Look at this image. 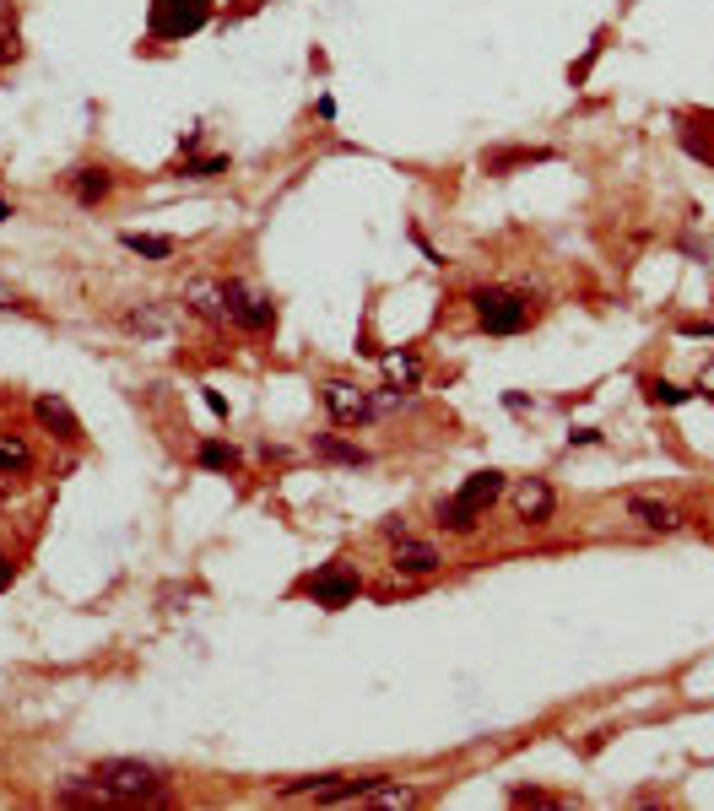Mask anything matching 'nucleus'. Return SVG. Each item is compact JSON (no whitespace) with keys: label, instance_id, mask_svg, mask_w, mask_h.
<instances>
[{"label":"nucleus","instance_id":"nucleus-1","mask_svg":"<svg viewBox=\"0 0 714 811\" xmlns=\"http://www.w3.org/2000/svg\"><path fill=\"white\" fill-rule=\"evenodd\" d=\"M92 779L103 784V790L114 795L119 806H136V801H163V768H152V763H141V757H98L92 763Z\"/></svg>","mask_w":714,"mask_h":811},{"label":"nucleus","instance_id":"nucleus-2","mask_svg":"<svg viewBox=\"0 0 714 811\" xmlns=\"http://www.w3.org/2000/svg\"><path fill=\"white\" fill-rule=\"evenodd\" d=\"M504 487H509L504 471H476V476H466V487H460L449 503H439V525L455 530V536H466V530H476V520H482V514L504 498Z\"/></svg>","mask_w":714,"mask_h":811},{"label":"nucleus","instance_id":"nucleus-3","mask_svg":"<svg viewBox=\"0 0 714 811\" xmlns=\"http://www.w3.org/2000/svg\"><path fill=\"white\" fill-rule=\"evenodd\" d=\"M471 303H476V325L487 336H520L531 325V298L514 287H476Z\"/></svg>","mask_w":714,"mask_h":811},{"label":"nucleus","instance_id":"nucleus-4","mask_svg":"<svg viewBox=\"0 0 714 811\" xmlns=\"http://www.w3.org/2000/svg\"><path fill=\"white\" fill-rule=\"evenodd\" d=\"M222 303H228V325L249 330V336H260V330L276 325V303L266 292L244 287V282H222Z\"/></svg>","mask_w":714,"mask_h":811},{"label":"nucleus","instance_id":"nucleus-5","mask_svg":"<svg viewBox=\"0 0 714 811\" xmlns=\"http://www.w3.org/2000/svg\"><path fill=\"white\" fill-rule=\"evenodd\" d=\"M320 401H325L336 428H363V422L374 417V395H368L363 384H352V379H325Z\"/></svg>","mask_w":714,"mask_h":811},{"label":"nucleus","instance_id":"nucleus-6","mask_svg":"<svg viewBox=\"0 0 714 811\" xmlns=\"http://www.w3.org/2000/svg\"><path fill=\"white\" fill-rule=\"evenodd\" d=\"M514 514H520L525 525H547L552 514H558V493H552V482L525 476V482L514 487Z\"/></svg>","mask_w":714,"mask_h":811},{"label":"nucleus","instance_id":"nucleus-7","mask_svg":"<svg viewBox=\"0 0 714 811\" xmlns=\"http://www.w3.org/2000/svg\"><path fill=\"white\" fill-rule=\"evenodd\" d=\"M184 309L195 319H206V325H228V303H222V282H211V276H190L184 282Z\"/></svg>","mask_w":714,"mask_h":811},{"label":"nucleus","instance_id":"nucleus-8","mask_svg":"<svg viewBox=\"0 0 714 811\" xmlns=\"http://www.w3.org/2000/svg\"><path fill=\"white\" fill-rule=\"evenodd\" d=\"M33 417H38V428L55 433L60 444H76V438H82V422H76V411H71V401H65V395H38V401H33Z\"/></svg>","mask_w":714,"mask_h":811},{"label":"nucleus","instance_id":"nucleus-9","mask_svg":"<svg viewBox=\"0 0 714 811\" xmlns=\"http://www.w3.org/2000/svg\"><path fill=\"white\" fill-rule=\"evenodd\" d=\"M623 509H628V520H639L644 530H660V536H671V530H682V525H687L666 498H650V493H633V498L623 503Z\"/></svg>","mask_w":714,"mask_h":811},{"label":"nucleus","instance_id":"nucleus-10","mask_svg":"<svg viewBox=\"0 0 714 811\" xmlns=\"http://www.w3.org/2000/svg\"><path fill=\"white\" fill-rule=\"evenodd\" d=\"M390 568H395V574H406V579H428L433 568H439V552H433L428 541H417V536H395Z\"/></svg>","mask_w":714,"mask_h":811},{"label":"nucleus","instance_id":"nucleus-11","mask_svg":"<svg viewBox=\"0 0 714 811\" xmlns=\"http://www.w3.org/2000/svg\"><path fill=\"white\" fill-rule=\"evenodd\" d=\"M303 590L314 595V601L320 606H347V601H357V590H363V584H357V574H347V568H330V574H320V579H309L303 584Z\"/></svg>","mask_w":714,"mask_h":811},{"label":"nucleus","instance_id":"nucleus-12","mask_svg":"<svg viewBox=\"0 0 714 811\" xmlns=\"http://www.w3.org/2000/svg\"><path fill=\"white\" fill-rule=\"evenodd\" d=\"M71 195H76V206H103L109 201V190H114V179H109V168H76L71 179Z\"/></svg>","mask_w":714,"mask_h":811},{"label":"nucleus","instance_id":"nucleus-13","mask_svg":"<svg viewBox=\"0 0 714 811\" xmlns=\"http://www.w3.org/2000/svg\"><path fill=\"white\" fill-rule=\"evenodd\" d=\"M119 325H125L130 336H163V330H168V309H163V303H130V309H119Z\"/></svg>","mask_w":714,"mask_h":811},{"label":"nucleus","instance_id":"nucleus-14","mask_svg":"<svg viewBox=\"0 0 714 811\" xmlns=\"http://www.w3.org/2000/svg\"><path fill=\"white\" fill-rule=\"evenodd\" d=\"M55 801H60V806H119L114 795L103 790V784L92 779V774H82V779H65L60 790H55Z\"/></svg>","mask_w":714,"mask_h":811},{"label":"nucleus","instance_id":"nucleus-15","mask_svg":"<svg viewBox=\"0 0 714 811\" xmlns=\"http://www.w3.org/2000/svg\"><path fill=\"white\" fill-rule=\"evenodd\" d=\"M558 152H547V146H514V152H487L482 168L487 174H509V168H531V163H552Z\"/></svg>","mask_w":714,"mask_h":811},{"label":"nucleus","instance_id":"nucleus-16","mask_svg":"<svg viewBox=\"0 0 714 811\" xmlns=\"http://www.w3.org/2000/svg\"><path fill=\"white\" fill-rule=\"evenodd\" d=\"M314 455L330 460V465H368L374 460L363 444H347V438H336V433H314Z\"/></svg>","mask_w":714,"mask_h":811},{"label":"nucleus","instance_id":"nucleus-17","mask_svg":"<svg viewBox=\"0 0 714 811\" xmlns=\"http://www.w3.org/2000/svg\"><path fill=\"white\" fill-rule=\"evenodd\" d=\"M119 244L141 260H174V249H179L174 238H163V233H119Z\"/></svg>","mask_w":714,"mask_h":811},{"label":"nucleus","instance_id":"nucleus-18","mask_svg":"<svg viewBox=\"0 0 714 811\" xmlns=\"http://www.w3.org/2000/svg\"><path fill=\"white\" fill-rule=\"evenodd\" d=\"M33 465V449L17 433H0V476H22Z\"/></svg>","mask_w":714,"mask_h":811},{"label":"nucleus","instance_id":"nucleus-19","mask_svg":"<svg viewBox=\"0 0 714 811\" xmlns=\"http://www.w3.org/2000/svg\"><path fill=\"white\" fill-rule=\"evenodd\" d=\"M195 460H201L206 471H238V449L233 444H217V438H206V444L195 449Z\"/></svg>","mask_w":714,"mask_h":811},{"label":"nucleus","instance_id":"nucleus-20","mask_svg":"<svg viewBox=\"0 0 714 811\" xmlns=\"http://www.w3.org/2000/svg\"><path fill=\"white\" fill-rule=\"evenodd\" d=\"M22 60V33H17V17L11 11H0V71L6 65H17Z\"/></svg>","mask_w":714,"mask_h":811},{"label":"nucleus","instance_id":"nucleus-21","mask_svg":"<svg viewBox=\"0 0 714 811\" xmlns=\"http://www.w3.org/2000/svg\"><path fill=\"white\" fill-rule=\"evenodd\" d=\"M385 374H390L395 384H406V390H412V384L422 379V363H417V352H390V357H385Z\"/></svg>","mask_w":714,"mask_h":811},{"label":"nucleus","instance_id":"nucleus-22","mask_svg":"<svg viewBox=\"0 0 714 811\" xmlns=\"http://www.w3.org/2000/svg\"><path fill=\"white\" fill-rule=\"evenodd\" d=\"M650 401L655 406H682V401H693V390H682V384H671V379H650Z\"/></svg>","mask_w":714,"mask_h":811},{"label":"nucleus","instance_id":"nucleus-23","mask_svg":"<svg viewBox=\"0 0 714 811\" xmlns=\"http://www.w3.org/2000/svg\"><path fill=\"white\" fill-rule=\"evenodd\" d=\"M601 49H606V33H595V44L585 49V60H579V65H568V82H574V87L585 82V76H590V65L601 60Z\"/></svg>","mask_w":714,"mask_h":811},{"label":"nucleus","instance_id":"nucleus-24","mask_svg":"<svg viewBox=\"0 0 714 811\" xmlns=\"http://www.w3.org/2000/svg\"><path fill=\"white\" fill-rule=\"evenodd\" d=\"M228 168V157H201V163H184V174L190 179H211V174H222Z\"/></svg>","mask_w":714,"mask_h":811},{"label":"nucleus","instance_id":"nucleus-25","mask_svg":"<svg viewBox=\"0 0 714 811\" xmlns=\"http://www.w3.org/2000/svg\"><path fill=\"white\" fill-rule=\"evenodd\" d=\"M6 309H28V298H22L11 282H0V314H6Z\"/></svg>","mask_w":714,"mask_h":811},{"label":"nucleus","instance_id":"nucleus-26","mask_svg":"<svg viewBox=\"0 0 714 811\" xmlns=\"http://www.w3.org/2000/svg\"><path fill=\"white\" fill-rule=\"evenodd\" d=\"M698 390H704V395H709V401H714V357H709V363H704V368H698Z\"/></svg>","mask_w":714,"mask_h":811},{"label":"nucleus","instance_id":"nucleus-27","mask_svg":"<svg viewBox=\"0 0 714 811\" xmlns=\"http://www.w3.org/2000/svg\"><path fill=\"white\" fill-rule=\"evenodd\" d=\"M682 336H714V325H682Z\"/></svg>","mask_w":714,"mask_h":811},{"label":"nucleus","instance_id":"nucleus-28","mask_svg":"<svg viewBox=\"0 0 714 811\" xmlns=\"http://www.w3.org/2000/svg\"><path fill=\"white\" fill-rule=\"evenodd\" d=\"M6 584H11V574H6V557H0V590H6Z\"/></svg>","mask_w":714,"mask_h":811},{"label":"nucleus","instance_id":"nucleus-29","mask_svg":"<svg viewBox=\"0 0 714 811\" xmlns=\"http://www.w3.org/2000/svg\"><path fill=\"white\" fill-rule=\"evenodd\" d=\"M11 217V201H0V222H6Z\"/></svg>","mask_w":714,"mask_h":811}]
</instances>
